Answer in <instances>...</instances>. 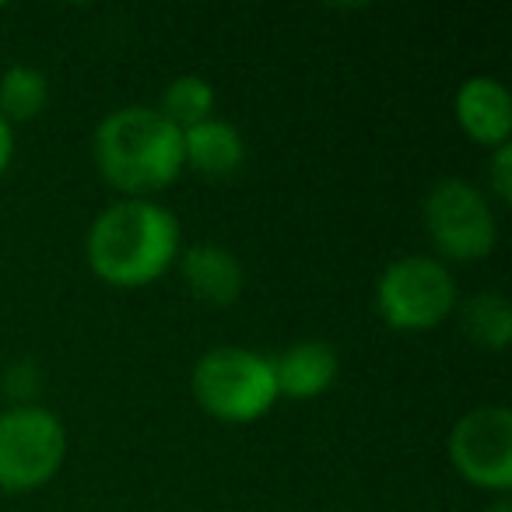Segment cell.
I'll list each match as a JSON object with an SVG mask.
<instances>
[{
	"mask_svg": "<svg viewBox=\"0 0 512 512\" xmlns=\"http://www.w3.org/2000/svg\"><path fill=\"white\" fill-rule=\"evenodd\" d=\"M179 253V218L165 204L144 197L113 200L85 235V260L92 274L120 292L162 281L176 267Z\"/></svg>",
	"mask_w": 512,
	"mask_h": 512,
	"instance_id": "1",
	"label": "cell"
},
{
	"mask_svg": "<svg viewBox=\"0 0 512 512\" xmlns=\"http://www.w3.org/2000/svg\"><path fill=\"white\" fill-rule=\"evenodd\" d=\"M92 158L99 176L123 197L169 190L183 176V130L155 106L130 102L99 120L92 134Z\"/></svg>",
	"mask_w": 512,
	"mask_h": 512,
	"instance_id": "2",
	"label": "cell"
},
{
	"mask_svg": "<svg viewBox=\"0 0 512 512\" xmlns=\"http://www.w3.org/2000/svg\"><path fill=\"white\" fill-rule=\"evenodd\" d=\"M193 400L225 425H249L271 414L278 404V379L274 358L253 348H211L197 358L190 376Z\"/></svg>",
	"mask_w": 512,
	"mask_h": 512,
	"instance_id": "3",
	"label": "cell"
},
{
	"mask_svg": "<svg viewBox=\"0 0 512 512\" xmlns=\"http://www.w3.org/2000/svg\"><path fill=\"white\" fill-rule=\"evenodd\" d=\"M460 306L449 264L428 253L397 256L376 281V313L390 330L425 334L449 320Z\"/></svg>",
	"mask_w": 512,
	"mask_h": 512,
	"instance_id": "4",
	"label": "cell"
},
{
	"mask_svg": "<svg viewBox=\"0 0 512 512\" xmlns=\"http://www.w3.org/2000/svg\"><path fill=\"white\" fill-rule=\"evenodd\" d=\"M421 221H425V235L442 264H477L495 253V204L470 179L446 176L432 183L425 204H421Z\"/></svg>",
	"mask_w": 512,
	"mask_h": 512,
	"instance_id": "5",
	"label": "cell"
},
{
	"mask_svg": "<svg viewBox=\"0 0 512 512\" xmlns=\"http://www.w3.org/2000/svg\"><path fill=\"white\" fill-rule=\"evenodd\" d=\"M67 460V428L43 404H8L0 411V491L29 495L60 474Z\"/></svg>",
	"mask_w": 512,
	"mask_h": 512,
	"instance_id": "6",
	"label": "cell"
},
{
	"mask_svg": "<svg viewBox=\"0 0 512 512\" xmlns=\"http://www.w3.org/2000/svg\"><path fill=\"white\" fill-rule=\"evenodd\" d=\"M446 453L470 488L505 498L512 488V411L505 404L467 411L449 428Z\"/></svg>",
	"mask_w": 512,
	"mask_h": 512,
	"instance_id": "7",
	"label": "cell"
},
{
	"mask_svg": "<svg viewBox=\"0 0 512 512\" xmlns=\"http://www.w3.org/2000/svg\"><path fill=\"white\" fill-rule=\"evenodd\" d=\"M453 113L460 130L481 148H502L512 134V99L509 88L495 74H470L456 88Z\"/></svg>",
	"mask_w": 512,
	"mask_h": 512,
	"instance_id": "8",
	"label": "cell"
},
{
	"mask_svg": "<svg viewBox=\"0 0 512 512\" xmlns=\"http://www.w3.org/2000/svg\"><path fill=\"white\" fill-rule=\"evenodd\" d=\"M176 267L186 292L204 306H232L246 288V267L221 242H197V246L183 249Z\"/></svg>",
	"mask_w": 512,
	"mask_h": 512,
	"instance_id": "9",
	"label": "cell"
},
{
	"mask_svg": "<svg viewBox=\"0 0 512 512\" xmlns=\"http://www.w3.org/2000/svg\"><path fill=\"white\" fill-rule=\"evenodd\" d=\"M341 376V358L334 344L320 337L295 341L274 358V379H278V397L288 400H316L330 390Z\"/></svg>",
	"mask_w": 512,
	"mask_h": 512,
	"instance_id": "10",
	"label": "cell"
},
{
	"mask_svg": "<svg viewBox=\"0 0 512 512\" xmlns=\"http://www.w3.org/2000/svg\"><path fill=\"white\" fill-rule=\"evenodd\" d=\"M246 165V137L228 120L197 123L183 130V169H193L204 179H232Z\"/></svg>",
	"mask_w": 512,
	"mask_h": 512,
	"instance_id": "11",
	"label": "cell"
},
{
	"mask_svg": "<svg viewBox=\"0 0 512 512\" xmlns=\"http://www.w3.org/2000/svg\"><path fill=\"white\" fill-rule=\"evenodd\" d=\"M460 323L463 334L470 337V344L484 351H505L512 341V306L502 292H477L470 302H463Z\"/></svg>",
	"mask_w": 512,
	"mask_h": 512,
	"instance_id": "12",
	"label": "cell"
},
{
	"mask_svg": "<svg viewBox=\"0 0 512 512\" xmlns=\"http://www.w3.org/2000/svg\"><path fill=\"white\" fill-rule=\"evenodd\" d=\"M50 106V81L39 67L32 64H11L0 74V116L15 123L39 120Z\"/></svg>",
	"mask_w": 512,
	"mask_h": 512,
	"instance_id": "13",
	"label": "cell"
},
{
	"mask_svg": "<svg viewBox=\"0 0 512 512\" xmlns=\"http://www.w3.org/2000/svg\"><path fill=\"white\" fill-rule=\"evenodd\" d=\"M214 106H218V95H214V85L204 74H179L165 85L162 102L155 109L169 123H176L179 130H190L197 123L211 120Z\"/></svg>",
	"mask_w": 512,
	"mask_h": 512,
	"instance_id": "14",
	"label": "cell"
},
{
	"mask_svg": "<svg viewBox=\"0 0 512 512\" xmlns=\"http://www.w3.org/2000/svg\"><path fill=\"white\" fill-rule=\"evenodd\" d=\"M43 386L36 362H15L4 372V393H8L15 404H36V393Z\"/></svg>",
	"mask_w": 512,
	"mask_h": 512,
	"instance_id": "15",
	"label": "cell"
},
{
	"mask_svg": "<svg viewBox=\"0 0 512 512\" xmlns=\"http://www.w3.org/2000/svg\"><path fill=\"white\" fill-rule=\"evenodd\" d=\"M488 190L498 204H509L512 200V144L491 151V165H488Z\"/></svg>",
	"mask_w": 512,
	"mask_h": 512,
	"instance_id": "16",
	"label": "cell"
},
{
	"mask_svg": "<svg viewBox=\"0 0 512 512\" xmlns=\"http://www.w3.org/2000/svg\"><path fill=\"white\" fill-rule=\"evenodd\" d=\"M11 162H15V127L0 116V176L11 169Z\"/></svg>",
	"mask_w": 512,
	"mask_h": 512,
	"instance_id": "17",
	"label": "cell"
},
{
	"mask_svg": "<svg viewBox=\"0 0 512 512\" xmlns=\"http://www.w3.org/2000/svg\"><path fill=\"white\" fill-rule=\"evenodd\" d=\"M484 512H512V502H509V498H495V502H491Z\"/></svg>",
	"mask_w": 512,
	"mask_h": 512,
	"instance_id": "18",
	"label": "cell"
},
{
	"mask_svg": "<svg viewBox=\"0 0 512 512\" xmlns=\"http://www.w3.org/2000/svg\"><path fill=\"white\" fill-rule=\"evenodd\" d=\"M0 11H4V4H0Z\"/></svg>",
	"mask_w": 512,
	"mask_h": 512,
	"instance_id": "19",
	"label": "cell"
}]
</instances>
